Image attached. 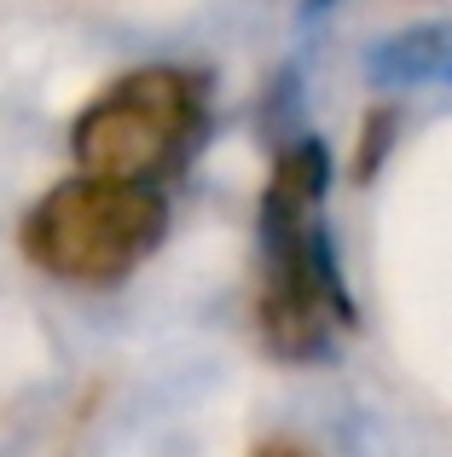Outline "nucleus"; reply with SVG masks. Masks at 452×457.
Returning a JSON list of instances; mask_svg holds the SVG:
<instances>
[{
  "instance_id": "f257e3e1",
  "label": "nucleus",
  "mask_w": 452,
  "mask_h": 457,
  "mask_svg": "<svg viewBox=\"0 0 452 457\" xmlns=\"http://www.w3.org/2000/svg\"><path fill=\"white\" fill-rule=\"evenodd\" d=\"M169 232V203L146 179L88 174L53 186L23 220V255L58 284L111 290Z\"/></svg>"
},
{
  "instance_id": "f03ea898",
  "label": "nucleus",
  "mask_w": 452,
  "mask_h": 457,
  "mask_svg": "<svg viewBox=\"0 0 452 457\" xmlns=\"http://www.w3.org/2000/svg\"><path fill=\"white\" fill-rule=\"evenodd\" d=\"M319 197H325V151L296 145L279 162V179L267 191V295H261V324L267 342L284 359L325 353L331 324H348V302L337 290L325 237H319Z\"/></svg>"
},
{
  "instance_id": "7ed1b4c3",
  "label": "nucleus",
  "mask_w": 452,
  "mask_h": 457,
  "mask_svg": "<svg viewBox=\"0 0 452 457\" xmlns=\"http://www.w3.org/2000/svg\"><path fill=\"white\" fill-rule=\"evenodd\" d=\"M197 139H204V81L186 70H139L105 87L76 116L70 151L88 174L157 186L192 156Z\"/></svg>"
}]
</instances>
